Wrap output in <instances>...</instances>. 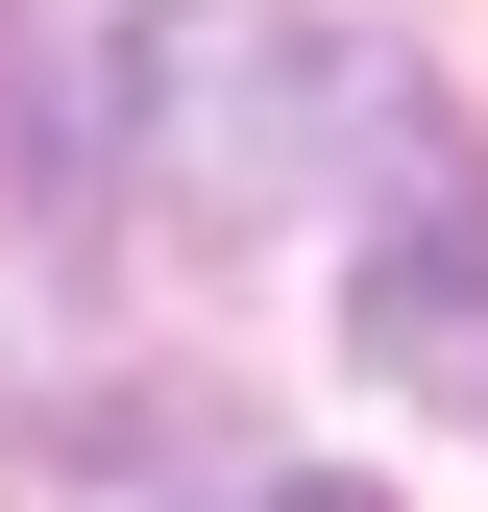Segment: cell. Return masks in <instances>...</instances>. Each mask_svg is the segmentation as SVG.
<instances>
[{
    "label": "cell",
    "instance_id": "cell-2",
    "mask_svg": "<svg viewBox=\"0 0 488 512\" xmlns=\"http://www.w3.org/2000/svg\"><path fill=\"white\" fill-rule=\"evenodd\" d=\"M269 512H366V488H269Z\"/></svg>",
    "mask_w": 488,
    "mask_h": 512
},
{
    "label": "cell",
    "instance_id": "cell-1",
    "mask_svg": "<svg viewBox=\"0 0 488 512\" xmlns=\"http://www.w3.org/2000/svg\"><path fill=\"white\" fill-rule=\"evenodd\" d=\"M0 171H25V0H0Z\"/></svg>",
    "mask_w": 488,
    "mask_h": 512
}]
</instances>
